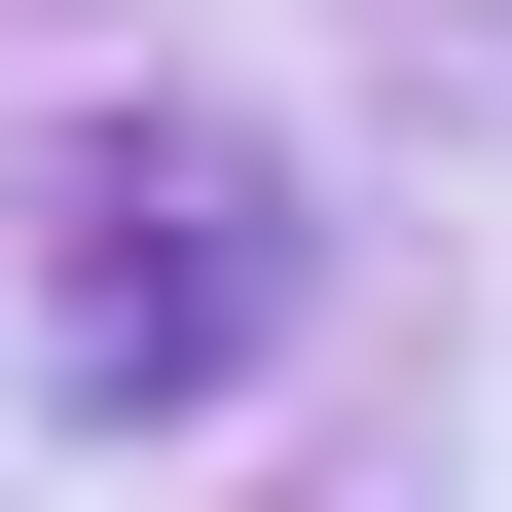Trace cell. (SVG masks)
I'll return each mask as SVG.
<instances>
[{
  "instance_id": "obj_1",
  "label": "cell",
  "mask_w": 512,
  "mask_h": 512,
  "mask_svg": "<svg viewBox=\"0 0 512 512\" xmlns=\"http://www.w3.org/2000/svg\"><path fill=\"white\" fill-rule=\"evenodd\" d=\"M256 330H293V147L256 110H37V403L183 439V403H256Z\"/></svg>"
}]
</instances>
